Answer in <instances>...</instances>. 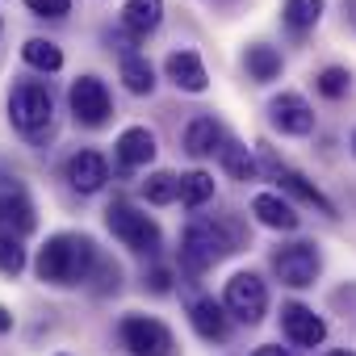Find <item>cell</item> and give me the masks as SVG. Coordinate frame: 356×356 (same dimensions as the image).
<instances>
[{"label": "cell", "mask_w": 356, "mask_h": 356, "mask_svg": "<svg viewBox=\"0 0 356 356\" xmlns=\"http://www.w3.org/2000/svg\"><path fill=\"white\" fill-rule=\"evenodd\" d=\"M222 306H227V314H235L239 323L256 327V323L264 318V310H268V289H264V281H260L256 273H235V277L227 281V289H222Z\"/></svg>", "instance_id": "cell-5"}, {"label": "cell", "mask_w": 356, "mask_h": 356, "mask_svg": "<svg viewBox=\"0 0 356 356\" xmlns=\"http://www.w3.org/2000/svg\"><path fill=\"white\" fill-rule=\"evenodd\" d=\"M222 147H227V134H222V126L214 122V118H193L189 122V130H185V151L193 155V159H210L214 151L222 155Z\"/></svg>", "instance_id": "cell-15"}, {"label": "cell", "mask_w": 356, "mask_h": 356, "mask_svg": "<svg viewBox=\"0 0 356 356\" xmlns=\"http://www.w3.org/2000/svg\"><path fill=\"white\" fill-rule=\"evenodd\" d=\"M147 281H151V289H155V293H168V289H172V277H168V268H155Z\"/></svg>", "instance_id": "cell-31"}, {"label": "cell", "mask_w": 356, "mask_h": 356, "mask_svg": "<svg viewBox=\"0 0 356 356\" xmlns=\"http://www.w3.org/2000/svg\"><path fill=\"white\" fill-rule=\"evenodd\" d=\"M26 5H30L34 17H67L72 0H26Z\"/></svg>", "instance_id": "cell-29"}, {"label": "cell", "mask_w": 356, "mask_h": 356, "mask_svg": "<svg viewBox=\"0 0 356 356\" xmlns=\"http://www.w3.org/2000/svg\"><path fill=\"white\" fill-rule=\"evenodd\" d=\"M22 59H26L30 67H38V72H59V67H63V51H59L55 42H47V38H26Z\"/></svg>", "instance_id": "cell-21"}, {"label": "cell", "mask_w": 356, "mask_h": 356, "mask_svg": "<svg viewBox=\"0 0 356 356\" xmlns=\"http://www.w3.org/2000/svg\"><path fill=\"white\" fill-rule=\"evenodd\" d=\"M252 356H289V352H285V348H277V343H264V348H256Z\"/></svg>", "instance_id": "cell-32"}, {"label": "cell", "mask_w": 356, "mask_h": 356, "mask_svg": "<svg viewBox=\"0 0 356 356\" xmlns=\"http://www.w3.org/2000/svg\"><path fill=\"white\" fill-rule=\"evenodd\" d=\"M252 214H256L268 231H298V214H293V206H289L285 197H277V193H256Z\"/></svg>", "instance_id": "cell-17"}, {"label": "cell", "mask_w": 356, "mask_h": 356, "mask_svg": "<svg viewBox=\"0 0 356 356\" xmlns=\"http://www.w3.org/2000/svg\"><path fill=\"white\" fill-rule=\"evenodd\" d=\"M5 331H13V314H9L5 306H0V335H5Z\"/></svg>", "instance_id": "cell-33"}, {"label": "cell", "mask_w": 356, "mask_h": 356, "mask_svg": "<svg viewBox=\"0 0 356 356\" xmlns=\"http://www.w3.org/2000/svg\"><path fill=\"white\" fill-rule=\"evenodd\" d=\"M281 331H285V339L293 348H318L327 339V323L310 306H302V302H289L281 310Z\"/></svg>", "instance_id": "cell-10"}, {"label": "cell", "mask_w": 356, "mask_h": 356, "mask_svg": "<svg viewBox=\"0 0 356 356\" xmlns=\"http://www.w3.org/2000/svg\"><path fill=\"white\" fill-rule=\"evenodd\" d=\"M143 193L151 206H172L176 197H181V176H172V172H151L147 181H143Z\"/></svg>", "instance_id": "cell-24"}, {"label": "cell", "mask_w": 356, "mask_h": 356, "mask_svg": "<svg viewBox=\"0 0 356 356\" xmlns=\"http://www.w3.org/2000/svg\"><path fill=\"white\" fill-rule=\"evenodd\" d=\"M243 67H248V76L256 80V84H268V80H277L281 76V51H273V47H264V42H256V47H248V55H243Z\"/></svg>", "instance_id": "cell-19"}, {"label": "cell", "mask_w": 356, "mask_h": 356, "mask_svg": "<svg viewBox=\"0 0 356 356\" xmlns=\"http://www.w3.org/2000/svg\"><path fill=\"white\" fill-rule=\"evenodd\" d=\"M327 356H352V352H343V348H335V352H327Z\"/></svg>", "instance_id": "cell-35"}, {"label": "cell", "mask_w": 356, "mask_h": 356, "mask_svg": "<svg viewBox=\"0 0 356 356\" xmlns=\"http://www.w3.org/2000/svg\"><path fill=\"white\" fill-rule=\"evenodd\" d=\"M163 17V0H126V9H122V22L130 34H151Z\"/></svg>", "instance_id": "cell-20"}, {"label": "cell", "mask_w": 356, "mask_h": 356, "mask_svg": "<svg viewBox=\"0 0 356 356\" xmlns=\"http://www.w3.org/2000/svg\"><path fill=\"white\" fill-rule=\"evenodd\" d=\"M268 168H273V176L281 181V189H285V193H293L298 202H306V206H318L323 214H331V218H335V206H331V202H327V197H323V193L310 185V181H306L302 172H293V168H281V163H268Z\"/></svg>", "instance_id": "cell-18"}, {"label": "cell", "mask_w": 356, "mask_h": 356, "mask_svg": "<svg viewBox=\"0 0 356 356\" xmlns=\"http://www.w3.org/2000/svg\"><path fill=\"white\" fill-rule=\"evenodd\" d=\"M51 113H55V97H51L47 84L26 80V84L13 88V97H9V118H13V126H17L22 134H38V130L51 122Z\"/></svg>", "instance_id": "cell-4"}, {"label": "cell", "mask_w": 356, "mask_h": 356, "mask_svg": "<svg viewBox=\"0 0 356 356\" xmlns=\"http://www.w3.org/2000/svg\"><path fill=\"white\" fill-rule=\"evenodd\" d=\"M118 159H122V168H143V163H151V159H155V134H151L147 126L122 130V138H118Z\"/></svg>", "instance_id": "cell-16"}, {"label": "cell", "mask_w": 356, "mask_h": 356, "mask_svg": "<svg viewBox=\"0 0 356 356\" xmlns=\"http://www.w3.org/2000/svg\"><path fill=\"white\" fill-rule=\"evenodd\" d=\"M231 252H239V239L214 218H193L181 235V264L189 273H206L218 260H227Z\"/></svg>", "instance_id": "cell-2"}, {"label": "cell", "mask_w": 356, "mask_h": 356, "mask_svg": "<svg viewBox=\"0 0 356 356\" xmlns=\"http://www.w3.org/2000/svg\"><path fill=\"white\" fill-rule=\"evenodd\" d=\"M105 227L113 231V239H122L130 252H143V256H155L159 243H163L159 227H155L143 210H134V206H126V202H113V206L105 210Z\"/></svg>", "instance_id": "cell-3"}, {"label": "cell", "mask_w": 356, "mask_h": 356, "mask_svg": "<svg viewBox=\"0 0 356 356\" xmlns=\"http://www.w3.org/2000/svg\"><path fill=\"white\" fill-rule=\"evenodd\" d=\"M323 17V0H285L281 5V22L289 26V30H310L314 22Z\"/></svg>", "instance_id": "cell-22"}, {"label": "cell", "mask_w": 356, "mask_h": 356, "mask_svg": "<svg viewBox=\"0 0 356 356\" xmlns=\"http://www.w3.org/2000/svg\"><path fill=\"white\" fill-rule=\"evenodd\" d=\"M210 197H214V176H210V172L197 168V172H185V176H181V202H185L189 210L206 206Z\"/></svg>", "instance_id": "cell-23"}, {"label": "cell", "mask_w": 356, "mask_h": 356, "mask_svg": "<svg viewBox=\"0 0 356 356\" xmlns=\"http://www.w3.org/2000/svg\"><path fill=\"white\" fill-rule=\"evenodd\" d=\"M189 323H193V331L202 335V339H227L231 335V314H227V306L222 302H214V298H197L193 306H189Z\"/></svg>", "instance_id": "cell-14"}, {"label": "cell", "mask_w": 356, "mask_h": 356, "mask_svg": "<svg viewBox=\"0 0 356 356\" xmlns=\"http://www.w3.org/2000/svg\"><path fill=\"white\" fill-rule=\"evenodd\" d=\"M122 80H126V88H130L134 97H147V92L155 88V72H151V63H147L143 55H126V59H122Z\"/></svg>", "instance_id": "cell-25"}, {"label": "cell", "mask_w": 356, "mask_h": 356, "mask_svg": "<svg viewBox=\"0 0 356 356\" xmlns=\"http://www.w3.org/2000/svg\"><path fill=\"white\" fill-rule=\"evenodd\" d=\"M97 268V248L88 235H55L38 252V277L51 285H80Z\"/></svg>", "instance_id": "cell-1"}, {"label": "cell", "mask_w": 356, "mask_h": 356, "mask_svg": "<svg viewBox=\"0 0 356 356\" xmlns=\"http://www.w3.org/2000/svg\"><path fill=\"white\" fill-rule=\"evenodd\" d=\"M222 163H227V172L235 176V181H256V172H260L256 155H252L243 143H227V147H222Z\"/></svg>", "instance_id": "cell-26"}, {"label": "cell", "mask_w": 356, "mask_h": 356, "mask_svg": "<svg viewBox=\"0 0 356 356\" xmlns=\"http://www.w3.org/2000/svg\"><path fill=\"white\" fill-rule=\"evenodd\" d=\"M163 72H168V80H172L176 88H185V92H206V84H210L206 63H202L197 51H172V55L163 59Z\"/></svg>", "instance_id": "cell-13"}, {"label": "cell", "mask_w": 356, "mask_h": 356, "mask_svg": "<svg viewBox=\"0 0 356 356\" xmlns=\"http://www.w3.org/2000/svg\"><path fill=\"white\" fill-rule=\"evenodd\" d=\"M97 277H101V281H97V289H101V293H109V289H118V277H122V273H118V264L97 260Z\"/></svg>", "instance_id": "cell-30"}, {"label": "cell", "mask_w": 356, "mask_h": 356, "mask_svg": "<svg viewBox=\"0 0 356 356\" xmlns=\"http://www.w3.org/2000/svg\"><path fill=\"white\" fill-rule=\"evenodd\" d=\"M0 227H5V235H17V239L34 231V206L17 176H0Z\"/></svg>", "instance_id": "cell-9"}, {"label": "cell", "mask_w": 356, "mask_h": 356, "mask_svg": "<svg viewBox=\"0 0 356 356\" xmlns=\"http://www.w3.org/2000/svg\"><path fill=\"white\" fill-rule=\"evenodd\" d=\"M122 343L134 352V356H172V331L159 323V318H147V314H130L122 318Z\"/></svg>", "instance_id": "cell-6"}, {"label": "cell", "mask_w": 356, "mask_h": 356, "mask_svg": "<svg viewBox=\"0 0 356 356\" xmlns=\"http://www.w3.org/2000/svg\"><path fill=\"white\" fill-rule=\"evenodd\" d=\"M26 268V248L17 235H0V273L5 277H17Z\"/></svg>", "instance_id": "cell-28"}, {"label": "cell", "mask_w": 356, "mask_h": 356, "mask_svg": "<svg viewBox=\"0 0 356 356\" xmlns=\"http://www.w3.org/2000/svg\"><path fill=\"white\" fill-rule=\"evenodd\" d=\"M273 268H277L281 285L306 289V285H314L323 260H318V248H314V243H289V248H281V252L273 256Z\"/></svg>", "instance_id": "cell-8"}, {"label": "cell", "mask_w": 356, "mask_h": 356, "mask_svg": "<svg viewBox=\"0 0 356 356\" xmlns=\"http://www.w3.org/2000/svg\"><path fill=\"white\" fill-rule=\"evenodd\" d=\"M348 17H352V26H356V0H348Z\"/></svg>", "instance_id": "cell-34"}, {"label": "cell", "mask_w": 356, "mask_h": 356, "mask_svg": "<svg viewBox=\"0 0 356 356\" xmlns=\"http://www.w3.org/2000/svg\"><path fill=\"white\" fill-rule=\"evenodd\" d=\"M314 88H318L323 97L339 101V97H348V88H352V76H348V67H323V72H318V80H314Z\"/></svg>", "instance_id": "cell-27"}, {"label": "cell", "mask_w": 356, "mask_h": 356, "mask_svg": "<svg viewBox=\"0 0 356 356\" xmlns=\"http://www.w3.org/2000/svg\"><path fill=\"white\" fill-rule=\"evenodd\" d=\"M352 151H356V134H352Z\"/></svg>", "instance_id": "cell-36"}, {"label": "cell", "mask_w": 356, "mask_h": 356, "mask_svg": "<svg viewBox=\"0 0 356 356\" xmlns=\"http://www.w3.org/2000/svg\"><path fill=\"white\" fill-rule=\"evenodd\" d=\"M268 118H273V126H277L281 134H293V138H302V134L314 130V109H310L306 97H298V92H281V97H273Z\"/></svg>", "instance_id": "cell-11"}, {"label": "cell", "mask_w": 356, "mask_h": 356, "mask_svg": "<svg viewBox=\"0 0 356 356\" xmlns=\"http://www.w3.org/2000/svg\"><path fill=\"white\" fill-rule=\"evenodd\" d=\"M67 101H72V113H76L80 126H105L109 113H113L109 88H105V80H97V76H80V80L72 84Z\"/></svg>", "instance_id": "cell-7"}, {"label": "cell", "mask_w": 356, "mask_h": 356, "mask_svg": "<svg viewBox=\"0 0 356 356\" xmlns=\"http://www.w3.org/2000/svg\"><path fill=\"white\" fill-rule=\"evenodd\" d=\"M105 181H109V163L101 151H80L67 159V185L76 193H97L105 189Z\"/></svg>", "instance_id": "cell-12"}]
</instances>
